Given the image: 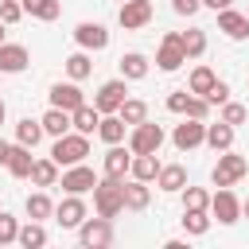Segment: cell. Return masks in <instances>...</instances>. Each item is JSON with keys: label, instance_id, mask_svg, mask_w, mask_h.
<instances>
[{"label": "cell", "instance_id": "cell-48", "mask_svg": "<svg viewBox=\"0 0 249 249\" xmlns=\"http://www.w3.org/2000/svg\"><path fill=\"white\" fill-rule=\"evenodd\" d=\"M241 214H245V218H249V198H245V202H241Z\"/></svg>", "mask_w": 249, "mask_h": 249}, {"label": "cell", "instance_id": "cell-38", "mask_svg": "<svg viewBox=\"0 0 249 249\" xmlns=\"http://www.w3.org/2000/svg\"><path fill=\"white\" fill-rule=\"evenodd\" d=\"M16 237H19V222L8 210H0V245H12Z\"/></svg>", "mask_w": 249, "mask_h": 249}, {"label": "cell", "instance_id": "cell-34", "mask_svg": "<svg viewBox=\"0 0 249 249\" xmlns=\"http://www.w3.org/2000/svg\"><path fill=\"white\" fill-rule=\"evenodd\" d=\"M183 51H187V58H202L206 54V31L202 27L183 31Z\"/></svg>", "mask_w": 249, "mask_h": 249}, {"label": "cell", "instance_id": "cell-29", "mask_svg": "<svg viewBox=\"0 0 249 249\" xmlns=\"http://www.w3.org/2000/svg\"><path fill=\"white\" fill-rule=\"evenodd\" d=\"M31 183H35V187H54V183H58V163H54L51 156H47V160H35Z\"/></svg>", "mask_w": 249, "mask_h": 249}, {"label": "cell", "instance_id": "cell-5", "mask_svg": "<svg viewBox=\"0 0 249 249\" xmlns=\"http://www.w3.org/2000/svg\"><path fill=\"white\" fill-rule=\"evenodd\" d=\"M160 144H163V128H160L156 121H140V124H132V132H128V148H132V156L160 152Z\"/></svg>", "mask_w": 249, "mask_h": 249}, {"label": "cell", "instance_id": "cell-33", "mask_svg": "<svg viewBox=\"0 0 249 249\" xmlns=\"http://www.w3.org/2000/svg\"><path fill=\"white\" fill-rule=\"evenodd\" d=\"M27 218H35V222H43V218H54V202H51L43 191L27 195Z\"/></svg>", "mask_w": 249, "mask_h": 249}, {"label": "cell", "instance_id": "cell-9", "mask_svg": "<svg viewBox=\"0 0 249 249\" xmlns=\"http://www.w3.org/2000/svg\"><path fill=\"white\" fill-rule=\"evenodd\" d=\"M74 43H78L82 51H105V47H109V31H105V23L86 19V23L74 27Z\"/></svg>", "mask_w": 249, "mask_h": 249}, {"label": "cell", "instance_id": "cell-6", "mask_svg": "<svg viewBox=\"0 0 249 249\" xmlns=\"http://www.w3.org/2000/svg\"><path fill=\"white\" fill-rule=\"evenodd\" d=\"M156 62H160V70H179V66L187 62L183 31H167V35H163V43H160V51H156Z\"/></svg>", "mask_w": 249, "mask_h": 249}, {"label": "cell", "instance_id": "cell-19", "mask_svg": "<svg viewBox=\"0 0 249 249\" xmlns=\"http://www.w3.org/2000/svg\"><path fill=\"white\" fill-rule=\"evenodd\" d=\"M39 121H43V132H47V136H66V132L74 128L70 113H66V109H54V105H51V109H47Z\"/></svg>", "mask_w": 249, "mask_h": 249}, {"label": "cell", "instance_id": "cell-7", "mask_svg": "<svg viewBox=\"0 0 249 249\" xmlns=\"http://www.w3.org/2000/svg\"><path fill=\"white\" fill-rule=\"evenodd\" d=\"M210 214H214L222 226H233V222L241 218V202H237V195H233L230 187H218V191L210 195Z\"/></svg>", "mask_w": 249, "mask_h": 249}, {"label": "cell", "instance_id": "cell-1", "mask_svg": "<svg viewBox=\"0 0 249 249\" xmlns=\"http://www.w3.org/2000/svg\"><path fill=\"white\" fill-rule=\"evenodd\" d=\"M89 156V136L86 132H66V136H54V148H51V160L58 167H74V163H86Z\"/></svg>", "mask_w": 249, "mask_h": 249}, {"label": "cell", "instance_id": "cell-8", "mask_svg": "<svg viewBox=\"0 0 249 249\" xmlns=\"http://www.w3.org/2000/svg\"><path fill=\"white\" fill-rule=\"evenodd\" d=\"M171 140H175V148H179V152H191V148L206 144V121H198V117H187L183 124H175Z\"/></svg>", "mask_w": 249, "mask_h": 249}, {"label": "cell", "instance_id": "cell-3", "mask_svg": "<svg viewBox=\"0 0 249 249\" xmlns=\"http://www.w3.org/2000/svg\"><path fill=\"white\" fill-rule=\"evenodd\" d=\"M241 175H249V160L226 148V152L218 156V163H214V175H210V179H214V187H233Z\"/></svg>", "mask_w": 249, "mask_h": 249}, {"label": "cell", "instance_id": "cell-35", "mask_svg": "<svg viewBox=\"0 0 249 249\" xmlns=\"http://www.w3.org/2000/svg\"><path fill=\"white\" fill-rule=\"evenodd\" d=\"M183 230L195 233V237H202L210 230V214L206 210H183Z\"/></svg>", "mask_w": 249, "mask_h": 249}, {"label": "cell", "instance_id": "cell-22", "mask_svg": "<svg viewBox=\"0 0 249 249\" xmlns=\"http://www.w3.org/2000/svg\"><path fill=\"white\" fill-rule=\"evenodd\" d=\"M124 121H121V113H101V124H97V136L105 140V144H121L124 140Z\"/></svg>", "mask_w": 249, "mask_h": 249}, {"label": "cell", "instance_id": "cell-27", "mask_svg": "<svg viewBox=\"0 0 249 249\" xmlns=\"http://www.w3.org/2000/svg\"><path fill=\"white\" fill-rule=\"evenodd\" d=\"M214 82H218V74H214L210 66H195V70H191L187 89H191V93H198V97H206V93L214 89Z\"/></svg>", "mask_w": 249, "mask_h": 249}, {"label": "cell", "instance_id": "cell-26", "mask_svg": "<svg viewBox=\"0 0 249 249\" xmlns=\"http://www.w3.org/2000/svg\"><path fill=\"white\" fill-rule=\"evenodd\" d=\"M156 183H160V191H183V187H187V171H183V163H167V167H160Z\"/></svg>", "mask_w": 249, "mask_h": 249}, {"label": "cell", "instance_id": "cell-31", "mask_svg": "<svg viewBox=\"0 0 249 249\" xmlns=\"http://www.w3.org/2000/svg\"><path fill=\"white\" fill-rule=\"evenodd\" d=\"M23 249H39V245H47V230H43V222H27V226H19V237H16Z\"/></svg>", "mask_w": 249, "mask_h": 249}, {"label": "cell", "instance_id": "cell-49", "mask_svg": "<svg viewBox=\"0 0 249 249\" xmlns=\"http://www.w3.org/2000/svg\"><path fill=\"white\" fill-rule=\"evenodd\" d=\"M4 117H8V109H4V101H0V124H4Z\"/></svg>", "mask_w": 249, "mask_h": 249}, {"label": "cell", "instance_id": "cell-45", "mask_svg": "<svg viewBox=\"0 0 249 249\" xmlns=\"http://www.w3.org/2000/svg\"><path fill=\"white\" fill-rule=\"evenodd\" d=\"M206 8H214V12H226V8H233V0H202Z\"/></svg>", "mask_w": 249, "mask_h": 249}, {"label": "cell", "instance_id": "cell-13", "mask_svg": "<svg viewBox=\"0 0 249 249\" xmlns=\"http://www.w3.org/2000/svg\"><path fill=\"white\" fill-rule=\"evenodd\" d=\"M124 97H128V86H124V78H113V82H105V86L97 89L93 105H97L101 113H117V109L124 105Z\"/></svg>", "mask_w": 249, "mask_h": 249}, {"label": "cell", "instance_id": "cell-40", "mask_svg": "<svg viewBox=\"0 0 249 249\" xmlns=\"http://www.w3.org/2000/svg\"><path fill=\"white\" fill-rule=\"evenodd\" d=\"M183 117H198V121H206L210 117V101L206 97H198V93H191V101H187V113Z\"/></svg>", "mask_w": 249, "mask_h": 249}, {"label": "cell", "instance_id": "cell-43", "mask_svg": "<svg viewBox=\"0 0 249 249\" xmlns=\"http://www.w3.org/2000/svg\"><path fill=\"white\" fill-rule=\"evenodd\" d=\"M206 101H210V105H226V101H230V86L218 78V82H214V89L206 93Z\"/></svg>", "mask_w": 249, "mask_h": 249}, {"label": "cell", "instance_id": "cell-21", "mask_svg": "<svg viewBox=\"0 0 249 249\" xmlns=\"http://www.w3.org/2000/svg\"><path fill=\"white\" fill-rule=\"evenodd\" d=\"M70 121H74V132H97V124H101V109L97 105H78L74 113H70Z\"/></svg>", "mask_w": 249, "mask_h": 249}, {"label": "cell", "instance_id": "cell-37", "mask_svg": "<svg viewBox=\"0 0 249 249\" xmlns=\"http://www.w3.org/2000/svg\"><path fill=\"white\" fill-rule=\"evenodd\" d=\"M210 206V195L202 187H183V210H206Z\"/></svg>", "mask_w": 249, "mask_h": 249}, {"label": "cell", "instance_id": "cell-12", "mask_svg": "<svg viewBox=\"0 0 249 249\" xmlns=\"http://www.w3.org/2000/svg\"><path fill=\"white\" fill-rule=\"evenodd\" d=\"M148 19H152V0H124L121 12H117V23H121L124 31H136V27H144Z\"/></svg>", "mask_w": 249, "mask_h": 249}, {"label": "cell", "instance_id": "cell-50", "mask_svg": "<svg viewBox=\"0 0 249 249\" xmlns=\"http://www.w3.org/2000/svg\"><path fill=\"white\" fill-rule=\"evenodd\" d=\"M245 16H249V12H245Z\"/></svg>", "mask_w": 249, "mask_h": 249}, {"label": "cell", "instance_id": "cell-47", "mask_svg": "<svg viewBox=\"0 0 249 249\" xmlns=\"http://www.w3.org/2000/svg\"><path fill=\"white\" fill-rule=\"evenodd\" d=\"M4 27H8V23H4V19H0V43H4V35H8V31H4Z\"/></svg>", "mask_w": 249, "mask_h": 249}, {"label": "cell", "instance_id": "cell-24", "mask_svg": "<svg viewBox=\"0 0 249 249\" xmlns=\"http://www.w3.org/2000/svg\"><path fill=\"white\" fill-rule=\"evenodd\" d=\"M148 202H152V191H148V183H144V179L124 183V210H144Z\"/></svg>", "mask_w": 249, "mask_h": 249}, {"label": "cell", "instance_id": "cell-4", "mask_svg": "<svg viewBox=\"0 0 249 249\" xmlns=\"http://www.w3.org/2000/svg\"><path fill=\"white\" fill-rule=\"evenodd\" d=\"M78 241L86 245V249H105V245H113V218H86L82 226H78Z\"/></svg>", "mask_w": 249, "mask_h": 249}, {"label": "cell", "instance_id": "cell-39", "mask_svg": "<svg viewBox=\"0 0 249 249\" xmlns=\"http://www.w3.org/2000/svg\"><path fill=\"white\" fill-rule=\"evenodd\" d=\"M245 117H249L245 105H237V101H226V105H222V121H226V124L237 128V124H245Z\"/></svg>", "mask_w": 249, "mask_h": 249}, {"label": "cell", "instance_id": "cell-17", "mask_svg": "<svg viewBox=\"0 0 249 249\" xmlns=\"http://www.w3.org/2000/svg\"><path fill=\"white\" fill-rule=\"evenodd\" d=\"M218 31L230 35V39H249V16L226 8V12H218Z\"/></svg>", "mask_w": 249, "mask_h": 249}, {"label": "cell", "instance_id": "cell-42", "mask_svg": "<svg viewBox=\"0 0 249 249\" xmlns=\"http://www.w3.org/2000/svg\"><path fill=\"white\" fill-rule=\"evenodd\" d=\"M187 101H191V89H175V93H167V109H171V113H187Z\"/></svg>", "mask_w": 249, "mask_h": 249}, {"label": "cell", "instance_id": "cell-25", "mask_svg": "<svg viewBox=\"0 0 249 249\" xmlns=\"http://www.w3.org/2000/svg\"><path fill=\"white\" fill-rule=\"evenodd\" d=\"M206 144H210L214 152H226V148H233V124H226V121H218V124H206Z\"/></svg>", "mask_w": 249, "mask_h": 249}, {"label": "cell", "instance_id": "cell-23", "mask_svg": "<svg viewBox=\"0 0 249 249\" xmlns=\"http://www.w3.org/2000/svg\"><path fill=\"white\" fill-rule=\"evenodd\" d=\"M160 160H156V152H144V156H132V167H128V175L132 179H144V183H152L156 175H160Z\"/></svg>", "mask_w": 249, "mask_h": 249}, {"label": "cell", "instance_id": "cell-2", "mask_svg": "<svg viewBox=\"0 0 249 249\" xmlns=\"http://www.w3.org/2000/svg\"><path fill=\"white\" fill-rule=\"evenodd\" d=\"M93 206H97L101 218H117V214L124 210V179H113V175L97 179V187H93Z\"/></svg>", "mask_w": 249, "mask_h": 249}, {"label": "cell", "instance_id": "cell-11", "mask_svg": "<svg viewBox=\"0 0 249 249\" xmlns=\"http://www.w3.org/2000/svg\"><path fill=\"white\" fill-rule=\"evenodd\" d=\"M54 222H58L62 230H78V226L86 222V202H82V195H66V198L54 206Z\"/></svg>", "mask_w": 249, "mask_h": 249}, {"label": "cell", "instance_id": "cell-36", "mask_svg": "<svg viewBox=\"0 0 249 249\" xmlns=\"http://www.w3.org/2000/svg\"><path fill=\"white\" fill-rule=\"evenodd\" d=\"M89 70H93V62H89V54H86V51H78V54H70V58H66V74H70L74 82L89 78Z\"/></svg>", "mask_w": 249, "mask_h": 249}, {"label": "cell", "instance_id": "cell-30", "mask_svg": "<svg viewBox=\"0 0 249 249\" xmlns=\"http://www.w3.org/2000/svg\"><path fill=\"white\" fill-rule=\"evenodd\" d=\"M23 4V12L27 16H35V19H43V23H51V19H58V0H19Z\"/></svg>", "mask_w": 249, "mask_h": 249}, {"label": "cell", "instance_id": "cell-28", "mask_svg": "<svg viewBox=\"0 0 249 249\" xmlns=\"http://www.w3.org/2000/svg\"><path fill=\"white\" fill-rule=\"evenodd\" d=\"M43 136H47V132H43V121H31V117H23V121L16 124V144H27V148H35Z\"/></svg>", "mask_w": 249, "mask_h": 249}, {"label": "cell", "instance_id": "cell-16", "mask_svg": "<svg viewBox=\"0 0 249 249\" xmlns=\"http://www.w3.org/2000/svg\"><path fill=\"white\" fill-rule=\"evenodd\" d=\"M27 62H31L27 47H19V43H0V74H19V70H27Z\"/></svg>", "mask_w": 249, "mask_h": 249}, {"label": "cell", "instance_id": "cell-20", "mask_svg": "<svg viewBox=\"0 0 249 249\" xmlns=\"http://www.w3.org/2000/svg\"><path fill=\"white\" fill-rule=\"evenodd\" d=\"M121 78H124V82H140V78H148V58H144L140 51L121 54Z\"/></svg>", "mask_w": 249, "mask_h": 249}, {"label": "cell", "instance_id": "cell-46", "mask_svg": "<svg viewBox=\"0 0 249 249\" xmlns=\"http://www.w3.org/2000/svg\"><path fill=\"white\" fill-rule=\"evenodd\" d=\"M8 156H12V144H8V140H0V163H8Z\"/></svg>", "mask_w": 249, "mask_h": 249}, {"label": "cell", "instance_id": "cell-41", "mask_svg": "<svg viewBox=\"0 0 249 249\" xmlns=\"http://www.w3.org/2000/svg\"><path fill=\"white\" fill-rule=\"evenodd\" d=\"M19 16H23V4L19 0H0V19L12 27V23H19Z\"/></svg>", "mask_w": 249, "mask_h": 249}, {"label": "cell", "instance_id": "cell-32", "mask_svg": "<svg viewBox=\"0 0 249 249\" xmlns=\"http://www.w3.org/2000/svg\"><path fill=\"white\" fill-rule=\"evenodd\" d=\"M117 113H121V121H124L128 128H132V124H140V121H148V105H144L140 97H124V105H121Z\"/></svg>", "mask_w": 249, "mask_h": 249}, {"label": "cell", "instance_id": "cell-15", "mask_svg": "<svg viewBox=\"0 0 249 249\" xmlns=\"http://www.w3.org/2000/svg\"><path fill=\"white\" fill-rule=\"evenodd\" d=\"M101 167H105V175H113V179H124V175H128V167H132V148L109 144V152H105Z\"/></svg>", "mask_w": 249, "mask_h": 249}, {"label": "cell", "instance_id": "cell-44", "mask_svg": "<svg viewBox=\"0 0 249 249\" xmlns=\"http://www.w3.org/2000/svg\"><path fill=\"white\" fill-rule=\"evenodd\" d=\"M171 8H175L179 16H195V12L202 8V0H171Z\"/></svg>", "mask_w": 249, "mask_h": 249}, {"label": "cell", "instance_id": "cell-14", "mask_svg": "<svg viewBox=\"0 0 249 249\" xmlns=\"http://www.w3.org/2000/svg\"><path fill=\"white\" fill-rule=\"evenodd\" d=\"M51 105H54V109L74 113L78 105H86V93L78 89V82H74V78H70V82H54V86H51Z\"/></svg>", "mask_w": 249, "mask_h": 249}, {"label": "cell", "instance_id": "cell-18", "mask_svg": "<svg viewBox=\"0 0 249 249\" xmlns=\"http://www.w3.org/2000/svg\"><path fill=\"white\" fill-rule=\"evenodd\" d=\"M16 179H31V167H35V156H31V148L27 144H12V156H8V163H4Z\"/></svg>", "mask_w": 249, "mask_h": 249}, {"label": "cell", "instance_id": "cell-51", "mask_svg": "<svg viewBox=\"0 0 249 249\" xmlns=\"http://www.w3.org/2000/svg\"><path fill=\"white\" fill-rule=\"evenodd\" d=\"M121 4H124V0H121Z\"/></svg>", "mask_w": 249, "mask_h": 249}, {"label": "cell", "instance_id": "cell-10", "mask_svg": "<svg viewBox=\"0 0 249 249\" xmlns=\"http://www.w3.org/2000/svg\"><path fill=\"white\" fill-rule=\"evenodd\" d=\"M93 187H97L93 167L74 163V167H66V171H62V191H66V195H86V191H93Z\"/></svg>", "mask_w": 249, "mask_h": 249}]
</instances>
